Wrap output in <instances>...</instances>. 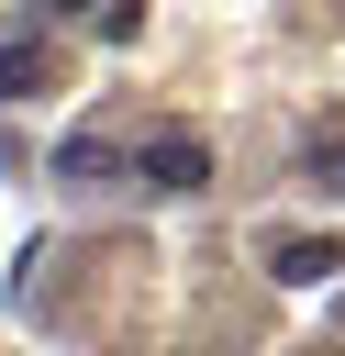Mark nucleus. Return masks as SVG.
I'll return each mask as SVG.
<instances>
[{
  "mask_svg": "<svg viewBox=\"0 0 345 356\" xmlns=\"http://www.w3.org/2000/svg\"><path fill=\"white\" fill-rule=\"evenodd\" d=\"M45 11H89V0H45Z\"/></svg>",
  "mask_w": 345,
  "mask_h": 356,
  "instance_id": "nucleus-6",
  "label": "nucleus"
},
{
  "mask_svg": "<svg viewBox=\"0 0 345 356\" xmlns=\"http://www.w3.org/2000/svg\"><path fill=\"white\" fill-rule=\"evenodd\" d=\"M111 167H122V156H111L100 134H67V145H56V178H67V189H111Z\"/></svg>",
  "mask_w": 345,
  "mask_h": 356,
  "instance_id": "nucleus-3",
  "label": "nucleus"
},
{
  "mask_svg": "<svg viewBox=\"0 0 345 356\" xmlns=\"http://www.w3.org/2000/svg\"><path fill=\"white\" fill-rule=\"evenodd\" d=\"M267 267H278L289 289H323V278H345V245H334V234H289Z\"/></svg>",
  "mask_w": 345,
  "mask_h": 356,
  "instance_id": "nucleus-2",
  "label": "nucleus"
},
{
  "mask_svg": "<svg viewBox=\"0 0 345 356\" xmlns=\"http://www.w3.org/2000/svg\"><path fill=\"white\" fill-rule=\"evenodd\" d=\"M45 89V33H0V100H33Z\"/></svg>",
  "mask_w": 345,
  "mask_h": 356,
  "instance_id": "nucleus-4",
  "label": "nucleus"
},
{
  "mask_svg": "<svg viewBox=\"0 0 345 356\" xmlns=\"http://www.w3.org/2000/svg\"><path fill=\"white\" fill-rule=\"evenodd\" d=\"M300 178H312L323 200H345V134H312V145H300Z\"/></svg>",
  "mask_w": 345,
  "mask_h": 356,
  "instance_id": "nucleus-5",
  "label": "nucleus"
},
{
  "mask_svg": "<svg viewBox=\"0 0 345 356\" xmlns=\"http://www.w3.org/2000/svg\"><path fill=\"white\" fill-rule=\"evenodd\" d=\"M134 189H156V200L211 189V145H200V134H178V122H167V134H145V145H134Z\"/></svg>",
  "mask_w": 345,
  "mask_h": 356,
  "instance_id": "nucleus-1",
  "label": "nucleus"
}]
</instances>
